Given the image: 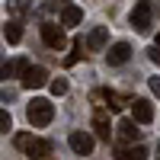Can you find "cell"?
Listing matches in <instances>:
<instances>
[{
    "label": "cell",
    "mask_w": 160,
    "mask_h": 160,
    "mask_svg": "<svg viewBox=\"0 0 160 160\" xmlns=\"http://www.w3.org/2000/svg\"><path fill=\"white\" fill-rule=\"evenodd\" d=\"M26 118H29V125H32V128H45L51 118H55V106H51L48 99L38 96V99H32V102H29V109H26Z\"/></svg>",
    "instance_id": "6da1fadb"
},
{
    "label": "cell",
    "mask_w": 160,
    "mask_h": 160,
    "mask_svg": "<svg viewBox=\"0 0 160 160\" xmlns=\"http://www.w3.org/2000/svg\"><path fill=\"white\" fill-rule=\"evenodd\" d=\"M16 148L32 160H42V157L51 154V144L45 138H35V135H16Z\"/></svg>",
    "instance_id": "7a4b0ae2"
},
{
    "label": "cell",
    "mask_w": 160,
    "mask_h": 160,
    "mask_svg": "<svg viewBox=\"0 0 160 160\" xmlns=\"http://www.w3.org/2000/svg\"><path fill=\"white\" fill-rule=\"evenodd\" d=\"M42 38H45V45L51 51H64L68 48V35H64V29L58 22H42Z\"/></svg>",
    "instance_id": "3957f363"
},
{
    "label": "cell",
    "mask_w": 160,
    "mask_h": 160,
    "mask_svg": "<svg viewBox=\"0 0 160 160\" xmlns=\"http://www.w3.org/2000/svg\"><path fill=\"white\" fill-rule=\"evenodd\" d=\"M131 26L138 32H151V0H138L131 10Z\"/></svg>",
    "instance_id": "277c9868"
},
{
    "label": "cell",
    "mask_w": 160,
    "mask_h": 160,
    "mask_svg": "<svg viewBox=\"0 0 160 160\" xmlns=\"http://www.w3.org/2000/svg\"><path fill=\"white\" fill-rule=\"evenodd\" d=\"M131 102V112H135V118H131V122L135 125H148V122H154V106L148 102V99H128Z\"/></svg>",
    "instance_id": "5b68a950"
},
{
    "label": "cell",
    "mask_w": 160,
    "mask_h": 160,
    "mask_svg": "<svg viewBox=\"0 0 160 160\" xmlns=\"http://www.w3.org/2000/svg\"><path fill=\"white\" fill-rule=\"evenodd\" d=\"M45 83H48V71L45 68H32V64H29V68L22 71V87L26 90H38Z\"/></svg>",
    "instance_id": "8992f818"
},
{
    "label": "cell",
    "mask_w": 160,
    "mask_h": 160,
    "mask_svg": "<svg viewBox=\"0 0 160 160\" xmlns=\"http://www.w3.org/2000/svg\"><path fill=\"white\" fill-rule=\"evenodd\" d=\"M68 144H71V151L80 154V157L93 154V135H87V131H74V135L68 138Z\"/></svg>",
    "instance_id": "52a82bcc"
},
{
    "label": "cell",
    "mask_w": 160,
    "mask_h": 160,
    "mask_svg": "<svg viewBox=\"0 0 160 160\" xmlns=\"http://www.w3.org/2000/svg\"><path fill=\"white\" fill-rule=\"evenodd\" d=\"M106 42H109V29H106V26H96V29L87 35L83 48L87 51H106Z\"/></svg>",
    "instance_id": "ba28073f"
},
{
    "label": "cell",
    "mask_w": 160,
    "mask_h": 160,
    "mask_svg": "<svg viewBox=\"0 0 160 160\" xmlns=\"http://www.w3.org/2000/svg\"><path fill=\"white\" fill-rule=\"evenodd\" d=\"M106 58H109V64L118 68V64H125V61L131 58V45H128V42H115L109 51H106Z\"/></svg>",
    "instance_id": "9c48e42d"
},
{
    "label": "cell",
    "mask_w": 160,
    "mask_h": 160,
    "mask_svg": "<svg viewBox=\"0 0 160 160\" xmlns=\"http://www.w3.org/2000/svg\"><path fill=\"white\" fill-rule=\"evenodd\" d=\"M115 160H148V148L144 144H128V148H118Z\"/></svg>",
    "instance_id": "30bf717a"
},
{
    "label": "cell",
    "mask_w": 160,
    "mask_h": 160,
    "mask_svg": "<svg viewBox=\"0 0 160 160\" xmlns=\"http://www.w3.org/2000/svg\"><path fill=\"white\" fill-rule=\"evenodd\" d=\"M26 68H29V61H26V58H16V61H0V83H3L7 77H13V74H22Z\"/></svg>",
    "instance_id": "8fae6325"
},
{
    "label": "cell",
    "mask_w": 160,
    "mask_h": 160,
    "mask_svg": "<svg viewBox=\"0 0 160 160\" xmlns=\"http://www.w3.org/2000/svg\"><path fill=\"white\" fill-rule=\"evenodd\" d=\"M80 19H83V10L80 7H74V3L61 7V26H80Z\"/></svg>",
    "instance_id": "7c38bea8"
},
{
    "label": "cell",
    "mask_w": 160,
    "mask_h": 160,
    "mask_svg": "<svg viewBox=\"0 0 160 160\" xmlns=\"http://www.w3.org/2000/svg\"><path fill=\"white\" fill-rule=\"evenodd\" d=\"M99 93H102V106H109L112 112H122V109H125L128 99L122 96V93H115V90H99Z\"/></svg>",
    "instance_id": "4fadbf2b"
},
{
    "label": "cell",
    "mask_w": 160,
    "mask_h": 160,
    "mask_svg": "<svg viewBox=\"0 0 160 160\" xmlns=\"http://www.w3.org/2000/svg\"><path fill=\"white\" fill-rule=\"evenodd\" d=\"M118 135H122L125 141H135L138 144V135H141V128L131 122V118H122V122H118Z\"/></svg>",
    "instance_id": "5bb4252c"
},
{
    "label": "cell",
    "mask_w": 160,
    "mask_h": 160,
    "mask_svg": "<svg viewBox=\"0 0 160 160\" xmlns=\"http://www.w3.org/2000/svg\"><path fill=\"white\" fill-rule=\"evenodd\" d=\"M3 35H7L10 45H16L19 38H22V22H19V19H10V22L3 26Z\"/></svg>",
    "instance_id": "9a60e30c"
},
{
    "label": "cell",
    "mask_w": 160,
    "mask_h": 160,
    "mask_svg": "<svg viewBox=\"0 0 160 160\" xmlns=\"http://www.w3.org/2000/svg\"><path fill=\"white\" fill-rule=\"evenodd\" d=\"M93 128H96V138H102V141L112 138V125H109V118H106V115H96V118H93Z\"/></svg>",
    "instance_id": "2e32d148"
},
{
    "label": "cell",
    "mask_w": 160,
    "mask_h": 160,
    "mask_svg": "<svg viewBox=\"0 0 160 160\" xmlns=\"http://www.w3.org/2000/svg\"><path fill=\"white\" fill-rule=\"evenodd\" d=\"M7 10L13 16H22V13H29V0H7Z\"/></svg>",
    "instance_id": "e0dca14e"
},
{
    "label": "cell",
    "mask_w": 160,
    "mask_h": 160,
    "mask_svg": "<svg viewBox=\"0 0 160 160\" xmlns=\"http://www.w3.org/2000/svg\"><path fill=\"white\" fill-rule=\"evenodd\" d=\"M80 55H83V38H77V42H74V51L64 58V64H68V68H74V64L80 61Z\"/></svg>",
    "instance_id": "ac0fdd59"
},
{
    "label": "cell",
    "mask_w": 160,
    "mask_h": 160,
    "mask_svg": "<svg viewBox=\"0 0 160 160\" xmlns=\"http://www.w3.org/2000/svg\"><path fill=\"white\" fill-rule=\"evenodd\" d=\"M48 90L55 93V96H64V93H68V80H64V77H58V80H48Z\"/></svg>",
    "instance_id": "d6986e66"
},
{
    "label": "cell",
    "mask_w": 160,
    "mask_h": 160,
    "mask_svg": "<svg viewBox=\"0 0 160 160\" xmlns=\"http://www.w3.org/2000/svg\"><path fill=\"white\" fill-rule=\"evenodd\" d=\"M10 128H13V118H10V112H7V109H0V135H7Z\"/></svg>",
    "instance_id": "ffe728a7"
},
{
    "label": "cell",
    "mask_w": 160,
    "mask_h": 160,
    "mask_svg": "<svg viewBox=\"0 0 160 160\" xmlns=\"http://www.w3.org/2000/svg\"><path fill=\"white\" fill-rule=\"evenodd\" d=\"M13 96H16V93H13V90H3V87H0V99H3V102H10Z\"/></svg>",
    "instance_id": "44dd1931"
},
{
    "label": "cell",
    "mask_w": 160,
    "mask_h": 160,
    "mask_svg": "<svg viewBox=\"0 0 160 160\" xmlns=\"http://www.w3.org/2000/svg\"><path fill=\"white\" fill-rule=\"evenodd\" d=\"M148 83H151V90H154V93H157V96H160V77H151V80H148Z\"/></svg>",
    "instance_id": "7402d4cb"
},
{
    "label": "cell",
    "mask_w": 160,
    "mask_h": 160,
    "mask_svg": "<svg viewBox=\"0 0 160 160\" xmlns=\"http://www.w3.org/2000/svg\"><path fill=\"white\" fill-rule=\"evenodd\" d=\"M148 55H151V61H154V64H160V48H151Z\"/></svg>",
    "instance_id": "603a6c76"
},
{
    "label": "cell",
    "mask_w": 160,
    "mask_h": 160,
    "mask_svg": "<svg viewBox=\"0 0 160 160\" xmlns=\"http://www.w3.org/2000/svg\"><path fill=\"white\" fill-rule=\"evenodd\" d=\"M154 48H160V32H157V45H154Z\"/></svg>",
    "instance_id": "cb8c5ba5"
},
{
    "label": "cell",
    "mask_w": 160,
    "mask_h": 160,
    "mask_svg": "<svg viewBox=\"0 0 160 160\" xmlns=\"http://www.w3.org/2000/svg\"><path fill=\"white\" fill-rule=\"evenodd\" d=\"M157 160H160V144H157Z\"/></svg>",
    "instance_id": "d4e9b609"
}]
</instances>
